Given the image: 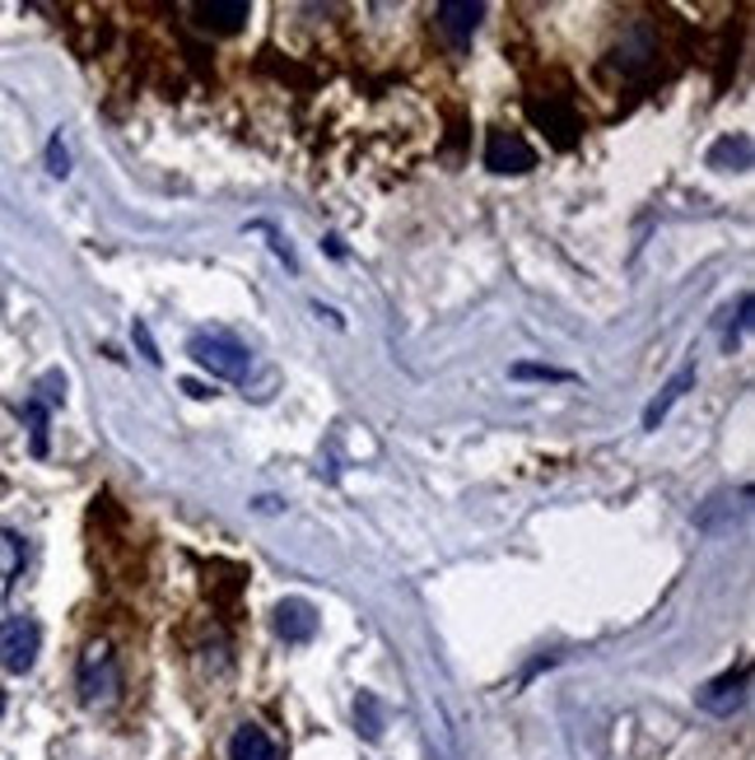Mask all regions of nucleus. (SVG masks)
<instances>
[{
  "mask_svg": "<svg viewBox=\"0 0 755 760\" xmlns=\"http://www.w3.org/2000/svg\"><path fill=\"white\" fill-rule=\"evenodd\" d=\"M318 607L312 602H304V597H285L275 607V634L285 639V644H308L312 634H318Z\"/></svg>",
  "mask_w": 755,
  "mask_h": 760,
  "instance_id": "nucleus-7",
  "label": "nucleus"
},
{
  "mask_svg": "<svg viewBox=\"0 0 755 760\" xmlns=\"http://www.w3.org/2000/svg\"><path fill=\"white\" fill-rule=\"evenodd\" d=\"M695 383V369H681L676 378H672V383H666L662 388V402H653V406H648V416H644V429H658L662 420H666V411H672L676 402H681V396H686V388Z\"/></svg>",
  "mask_w": 755,
  "mask_h": 760,
  "instance_id": "nucleus-11",
  "label": "nucleus"
},
{
  "mask_svg": "<svg viewBox=\"0 0 755 760\" xmlns=\"http://www.w3.org/2000/svg\"><path fill=\"white\" fill-rule=\"evenodd\" d=\"M0 714H5V696H0Z\"/></svg>",
  "mask_w": 755,
  "mask_h": 760,
  "instance_id": "nucleus-17",
  "label": "nucleus"
},
{
  "mask_svg": "<svg viewBox=\"0 0 755 760\" xmlns=\"http://www.w3.org/2000/svg\"><path fill=\"white\" fill-rule=\"evenodd\" d=\"M434 14H438V28H444L458 47H467L471 33H476V24L485 20V5H476V0H444Z\"/></svg>",
  "mask_w": 755,
  "mask_h": 760,
  "instance_id": "nucleus-8",
  "label": "nucleus"
},
{
  "mask_svg": "<svg viewBox=\"0 0 755 760\" xmlns=\"http://www.w3.org/2000/svg\"><path fill=\"white\" fill-rule=\"evenodd\" d=\"M248 0H201L197 5V20H201V28H210V33H238L243 24H248Z\"/></svg>",
  "mask_w": 755,
  "mask_h": 760,
  "instance_id": "nucleus-9",
  "label": "nucleus"
},
{
  "mask_svg": "<svg viewBox=\"0 0 755 760\" xmlns=\"http://www.w3.org/2000/svg\"><path fill=\"white\" fill-rule=\"evenodd\" d=\"M355 723H359V733L368 741L382 737V710H378V700L368 696V690H359V700H355Z\"/></svg>",
  "mask_w": 755,
  "mask_h": 760,
  "instance_id": "nucleus-12",
  "label": "nucleus"
},
{
  "mask_svg": "<svg viewBox=\"0 0 755 760\" xmlns=\"http://www.w3.org/2000/svg\"><path fill=\"white\" fill-rule=\"evenodd\" d=\"M38 649H43V630L33 616H10L0 620V667L24 677V672L38 663Z\"/></svg>",
  "mask_w": 755,
  "mask_h": 760,
  "instance_id": "nucleus-3",
  "label": "nucleus"
},
{
  "mask_svg": "<svg viewBox=\"0 0 755 760\" xmlns=\"http://www.w3.org/2000/svg\"><path fill=\"white\" fill-rule=\"evenodd\" d=\"M28 425H33V458L47 453V406L43 402H28Z\"/></svg>",
  "mask_w": 755,
  "mask_h": 760,
  "instance_id": "nucleus-14",
  "label": "nucleus"
},
{
  "mask_svg": "<svg viewBox=\"0 0 755 760\" xmlns=\"http://www.w3.org/2000/svg\"><path fill=\"white\" fill-rule=\"evenodd\" d=\"M187 355L197 359L201 369H210V378H224V383H243L248 369H252L248 345H238L234 336H224V332H197L187 341Z\"/></svg>",
  "mask_w": 755,
  "mask_h": 760,
  "instance_id": "nucleus-1",
  "label": "nucleus"
},
{
  "mask_svg": "<svg viewBox=\"0 0 755 760\" xmlns=\"http://www.w3.org/2000/svg\"><path fill=\"white\" fill-rule=\"evenodd\" d=\"M527 112H532V122L551 135L555 150H574L578 135H583V122H578L574 103L565 94H536L532 103H527Z\"/></svg>",
  "mask_w": 755,
  "mask_h": 760,
  "instance_id": "nucleus-4",
  "label": "nucleus"
},
{
  "mask_svg": "<svg viewBox=\"0 0 755 760\" xmlns=\"http://www.w3.org/2000/svg\"><path fill=\"white\" fill-rule=\"evenodd\" d=\"M24 569V542L0 527V579H14Z\"/></svg>",
  "mask_w": 755,
  "mask_h": 760,
  "instance_id": "nucleus-13",
  "label": "nucleus"
},
{
  "mask_svg": "<svg viewBox=\"0 0 755 760\" xmlns=\"http://www.w3.org/2000/svg\"><path fill=\"white\" fill-rule=\"evenodd\" d=\"M485 168L489 173H532L536 168V150L527 145L522 131H489L485 141Z\"/></svg>",
  "mask_w": 755,
  "mask_h": 760,
  "instance_id": "nucleus-5",
  "label": "nucleus"
},
{
  "mask_svg": "<svg viewBox=\"0 0 755 760\" xmlns=\"http://www.w3.org/2000/svg\"><path fill=\"white\" fill-rule=\"evenodd\" d=\"M121 696V667H117V653L108 644H90L80 658V700L90 710H103Z\"/></svg>",
  "mask_w": 755,
  "mask_h": 760,
  "instance_id": "nucleus-2",
  "label": "nucleus"
},
{
  "mask_svg": "<svg viewBox=\"0 0 755 760\" xmlns=\"http://www.w3.org/2000/svg\"><path fill=\"white\" fill-rule=\"evenodd\" d=\"M229 760H280V747L257 728V723H243L229 741Z\"/></svg>",
  "mask_w": 755,
  "mask_h": 760,
  "instance_id": "nucleus-10",
  "label": "nucleus"
},
{
  "mask_svg": "<svg viewBox=\"0 0 755 760\" xmlns=\"http://www.w3.org/2000/svg\"><path fill=\"white\" fill-rule=\"evenodd\" d=\"M514 378H559V383H565L569 373H559V369H541V365H514Z\"/></svg>",
  "mask_w": 755,
  "mask_h": 760,
  "instance_id": "nucleus-16",
  "label": "nucleus"
},
{
  "mask_svg": "<svg viewBox=\"0 0 755 760\" xmlns=\"http://www.w3.org/2000/svg\"><path fill=\"white\" fill-rule=\"evenodd\" d=\"M746 686H751V672L736 667V672H723V677H713L705 690H699V710H709L718 719L736 714L746 704Z\"/></svg>",
  "mask_w": 755,
  "mask_h": 760,
  "instance_id": "nucleus-6",
  "label": "nucleus"
},
{
  "mask_svg": "<svg viewBox=\"0 0 755 760\" xmlns=\"http://www.w3.org/2000/svg\"><path fill=\"white\" fill-rule=\"evenodd\" d=\"M47 168H51V178H66V173H70V159H66L61 135H51V145H47Z\"/></svg>",
  "mask_w": 755,
  "mask_h": 760,
  "instance_id": "nucleus-15",
  "label": "nucleus"
}]
</instances>
